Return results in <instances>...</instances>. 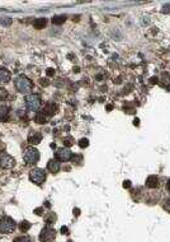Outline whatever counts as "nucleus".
I'll list each match as a JSON object with an SVG mask.
<instances>
[{
  "label": "nucleus",
  "instance_id": "f257e3e1",
  "mask_svg": "<svg viewBox=\"0 0 170 242\" xmlns=\"http://www.w3.org/2000/svg\"><path fill=\"white\" fill-rule=\"evenodd\" d=\"M15 88L18 92L21 93H29L33 88V83L31 82L29 78H27L26 75H19L15 79Z\"/></svg>",
  "mask_w": 170,
  "mask_h": 242
},
{
  "label": "nucleus",
  "instance_id": "f03ea898",
  "mask_svg": "<svg viewBox=\"0 0 170 242\" xmlns=\"http://www.w3.org/2000/svg\"><path fill=\"white\" fill-rule=\"evenodd\" d=\"M15 227H17L15 222L10 217H4L0 219V233H5V234L13 233Z\"/></svg>",
  "mask_w": 170,
  "mask_h": 242
},
{
  "label": "nucleus",
  "instance_id": "7ed1b4c3",
  "mask_svg": "<svg viewBox=\"0 0 170 242\" xmlns=\"http://www.w3.org/2000/svg\"><path fill=\"white\" fill-rule=\"evenodd\" d=\"M23 159L28 164H34L40 159V152L37 151L36 148H32V147L27 148V149H24V153H23Z\"/></svg>",
  "mask_w": 170,
  "mask_h": 242
},
{
  "label": "nucleus",
  "instance_id": "20e7f679",
  "mask_svg": "<svg viewBox=\"0 0 170 242\" xmlns=\"http://www.w3.org/2000/svg\"><path fill=\"white\" fill-rule=\"evenodd\" d=\"M26 105L31 111H38L41 107V97L38 95H29L26 98Z\"/></svg>",
  "mask_w": 170,
  "mask_h": 242
},
{
  "label": "nucleus",
  "instance_id": "39448f33",
  "mask_svg": "<svg viewBox=\"0 0 170 242\" xmlns=\"http://www.w3.org/2000/svg\"><path fill=\"white\" fill-rule=\"evenodd\" d=\"M29 178L33 183H37V185H41L45 182L46 180V173L41 170V168H34L29 172Z\"/></svg>",
  "mask_w": 170,
  "mask_h": 242
},
{
  "label": "nucleus",
  "instance_id": "423d86ee",
  "mask_svg": "<svg viewBox=\"0 0 170 242\" xmlns=\"http://www.w3.org/2000/svg\"><path fill=\"white\" fill-rule=\"evenodd\" d=\"M56 238V233H55V229L51 228L50 226L45 227L42 231H41V234H40V239L41 242H53Z\"/></svg>",
  "mask_w": 170,
  "mask_h": 242
},
{
  "label": "nucleus",
  "instance_id": "0eeeda50",
  "mask_svg": "<svg viewBox=\"0 0 170 242\" xmlns=\"http://www.w3.org/2000/svg\"><path fill=\"white\" fill-rule=\"evenodd\" d=\"M14 164H15V159L12 156H9L5 152L0 153V167H3V168H13Z\"/></svg>",
  "mask_w": 170,
  "mask_h": 242
},
{
  "label": "nucleus",
  "instance_id": "6e6552de",
  "mask_svg": "<svg viewBox=\"0 0 170 242\" xmlns=\"http://www.w3.org/2000/svg\"><path fill=\"white\" fill-rule=\"evenodd\" d=\"M55 157H56V159H59L61 162H67L72 157V153H71V151L67 149V148H59V149L56 151Z\"/></svg>",
  "mask_w": 170,
  "mask_h": 242
},
{
  "label": "nucleus",
  "instance_id": "1a4fd4ad",
  "mask_svg": "<svg viewBox=\"0 0 170 242\" xmlns=\"http://www.w3.org/2000/svg\"><path fill=\"white\" fill-rule=\"evenodd\" d=\"M57 108H59L57 105L53 103V102H50L43 107V114H46L48 116H52V115H55L56 112H57Z\"/></svg>",
  "mask_w": 170,
  "mask_h": 242
},
{
  "label": "nucleus",
  "instance_id": "9d476101",
  "mask_svg": "<svg viewBox=\"0 0 170 242\" xmlns=\"http://www.w3.org/2000/svg\"><path fill=\"white\" fill-rule=\"evenodd\" d=\"M10 80V71L5 68H0V84H5Z\"/></svg>",
  "mask_w": 170,
  "mask_h": 242
},
{
  "label": "nucleus",
  "instance_id": "9b49d317",
  "mask_svg": "<svg viewBox=\"0 0 170 242\" xmlns=\"http://www.w3.org/2000/svg\"><path fill=\"white\" fill-rule=\"evenodd\" d=\"M47 168H48V171H51L52 173H57L59 171H60V163L57 162V161H50L48 162V164H47Z\"/></svg>",
  "mask_w": 170,
  "mask_h": 242
},
{
  "label": "nucleus",
  "instance_id": "f8f14e48",
  "mask_svg": "<svg viewBox=\"0 0 170 242\" xmlns=\"http://www.w3.org/2000/svg\"><path fill=\"white\" fill-rule=\"evenodd\" d=\"M159 185V178L156 176H148L146 180V186L147 188H158Z\"/></svg>",
  "mask_w": 170,
  "mask_h": 242
},
{
  "label": "nucleus",
  "instance_id": "ddd939ff",
  "mask_svg": "<svg viewBox=\"0 0 170 242\" xmlns=\"http://www.w3.org/2000/svg\"><path fill=\"white\" fill-rule=\"evenodd\" d=\"M41 140H42V135L40 134V133H34V134H31L29 136H28V142L31 143V144H40L41 143Z\"/></svg>",
  "mask_w": 170,
  "mask_h": 242
},
{
  "label": "nucleus",
  "instance_id": "4468645a",
  "mask_svg": "<svg viewBox=\"0 0 170 242\" xmlns=\"http://www.w3.org/2000/svg\"><path fill=\"white\" fill-rule=\"evenodd\" d=\"M46 23H47L46 18H38V19H36V21L33 22V27L37 28V29H42V28H45Z\"/></svg>",
  "mask_w": 170,
  "mask_h": 242
},
{
  "label": "nucleus",
  "instance_id": "2eb2a0df",
  "mask_svg": "<svg viewBox=\"0 0 170 242\" xmlns=\"http://www.w3.org/2000/svg\"><path fill=\"white\" fill-rule=\"evenodd\" d=\"M9 116V108L7 106H0V120H7Z\"/></svg>",
  "mask_w": 170,
  "mask_h": 242
},
{
  "label": "nucleus",
  "instance_id": "dca6fc26",
  "mask_svg": "<svg viewBox=\"0 0 170 242\" xmlns=\"http://www.w3.org/2000/svg\"><path fill=\"white\" fill-rule=\"evenodd\" d=\"M65 21H66V17L65 15H55L52 18V23L53 24H62Z\"/></svg>",
  "mask_w": 170,
  "mask_h": 242
},
{
  "label": "nucleus",
  "instance_id": "f3484780",
  "mask_svg": "<svg viewBox=\"0 0 170 242\" xmlns=\"http://www.w3.org/2000/svg\"><path fill=\"white\" fill-rule=\"evenodd\" d=\"M34 121L37 124H45L47 120H46V116H45L43 112H38V114L36 115V117H34Z\"/></svg>",
  "mask_w": 170,
  "mask_h": 242
},
{
  "label": "nucleus",
  "instance_id": "a211bd4d",
  "mask_svg": "<svg viewBox=\"0 0 170 242\" xmlns=\"http://www.w3.org/2000/svg\"><path fill=\"white\" fill-rule=\"evenodd\" d=\"M14 242H32V239L28 236H19L14 239Z\"/></svg>",
  "mask_w": 170,
  "mask_h": 242
},
{
  "label": "nucleus",
  "instance_id": "6ab92c4d",
  "mask_svg": "<svg viewBox=\"0 0 170 242\" xmlns=\"http://www.w3.org/2000/svg\"><path fill=\"white\" fill-rule=\"evenodd\" d=\"M19 228H21V231H22V232H27V231L31 228V224H29L28 222H26V220H24V222H22V223H21Z\"/></svg>",
  "mask_w": 170,
  "mask_h": 242
},
{
  "label": "nucleus",
  "instance_id": "aec40b11",
  "mask_svg": "<svg viewBox=\"0 0 170 242\" xmlns=\"http://www.w3.org/2000/svg\"><path fill=\"white\" fill-rule=\"evenodd\" d=\"M72 144H74V139H72L71 136H67V138H65V139H64V145H65V148L71 147Z\"/></svg>",
  "mask_w": 170,
  "mask_h": 242
},
{
  "label": "nucleus",
  "instance_id": "412c9836",
  "mask_svg": "<svg viewBox=\"0 0 170 242\" xmlns=\"http://www.w3.org/2000/svg\"><path fill=\"white\" fill-rule=\"evenodd\" d=\"M56 220V214L55 213H50L48 217H46V222L48 223V224H51V223H53Z\"/></svg>",
  "mask_w": 170,
  "mask_h": 242
},
{
  "label": "nucleus",
  "instance_id": "4be33fe9",
  "mask_svg": "<svg viewBox=\"0 0 170 242\" xmlns=\"http://www.w3.org/2000/svg\"><path fill=\"white\" fill-rule=\"evenodd\" d=\"M8 97V90L4 88H0V101H3Z\"/></svg>",
  "mask_w": 170,
  "mask_h": 242
},
{
  "label": "nucleus",
  "instance_id": "5701e85b",
  "mask_svg": "<svg viewBox=\"0 0 170 242\" xmlns=\"http://www.w3.org/2000/svg\"><path fill=\"white\" fill-rule=\"evenodd\" d=\"M88 145H89V140L86 138H83V139L79 140V147L80 148H86Z\"/></svg>",
  "mask_w": 170,
  "mask_h": 242
},
{
  "label": "nucleus",
  "instance_id": "b1692460",
  "mask_svg": "<svg viewBox=\"0 0 170 242\" xmlns=\"http://www.w3.org/2000/svg\"><path fill=\"white\" fill-rule=\"evenodd\" d=\"M0 23H2L3 26H10V24H12V18H9V17L3 18V19L0 21Z\"/></svg>",
  "mask_w": 170,
  "mask_h": 242
},
{
  "label": "nucleus",
  "instance_id": "393cba45",
  "mask_svg": "<svg viewBox=\"0 0 170 242\" xmlns=\"http://www.w3.org/2000/svg\"><path fill=\"white\" fill-rule=\"evenodd\" d=\"M161 13L165 14V13H170V4H165L161 9Z\"/></svg>",
  "mask_w": 170,
  "mask_h": 242
},
{
  "label": "nucleus",
  "instance_id": "a878e982",
  "mask_svg": "<svg viewBox=\"0 0 170 242\" xmlns=\"http://www.w3.org/2000/svg\"><path fill=\"white\" fill-rule=\"evenodd\" d=\"M166 203L164 204V208L165 209H168V210H170V199H168V200H165Z\"/></svg>",
  "mask_w": 170,
  "mask_h": 242
},
{
  "label": "nucleus",
  "instance_id": "bb28decb",
  "mask_svg": "<svg viewBox=\"0 0 170 242\" xmlns=\"http://www.w3.org/2000/svg\"><path fill=\"white\" fill-rule=\"evenodd\" d=\"M123 188H124V189L131 188V181H128V180H127V181H124V182H123Z\"/></svg>",
  "mask_w": 170,
  "mask_h": 242
},
{
  "label": "nucleus",
  "instance_id": "cd10ccee",
  "mask_svg": "<svg viewBox=\"0 0 170 242\" xmlns=\"http://www.w3.org/2000/svg\"><path fill=\"white\" fill-rule=\"evenodd\" d=\"M61 233L62 234H69V228L67 227H61Z\"/></svg>",
  "mask_w": 170,
  "mask_h": 242
},
{
  "label": "nucleus",
  "instance_id": "c85d7f7f",
  "mask_svg": "<svg viewBox=\"0 0 170 242\" xmlns=\"http://www.w3.org/2000/svg\"><path fill=\"white\" fill-rule=\"evenodd\" d=\"M34 212H36V214H38V215H41V214H42V208H38V209H36Z\"/></svg>",
  "mask_w": 170,
  "mask_h": 242
},
{
  "label": "nucleus",
  "instance_id": "c756f323",
  "mask_svg": "<svg viewBox=\"0 0 170 242\" xmlns=\"http://www.w3.org/2000/svg\"><path fill=\"white\" fill-rule=\"evenodd\" d=\"M166 189H168V191L170 193V178H169V181L166 182Z\"/></svg>",
  "mask_w": 170,
  "mask_h": 242
},
{
  "label": "nucleus",
  "instance_id": "7c9ffc66",
  "mask_svg": "<svg viewBox=\"0 0 170 242\" xmlns=\"http://www.w3.org/2000/svg\"><path fill=\"white\" fill-rule=\"evenodd\" d=\"M74 214L79 215V214H80V210H79V209H74Z\"/></svg>",
  "mask_w": 170,
  "mask_h": 242
},
{
  "label": "nucleus",
  "instance_id": "2f4dec72",
  "mask_svg": "<svg viewBox=\"0 0 170 242\" xmlns=\"http://www.w3.org/2000/svg\"><path fill=\"white\" fill-rule=\"evenodd\" d=\"M41 84L42 85H47L48 84V80H41Z\"/></svg>",
  "mask_w": 170,
  "mask_h": 242
},
{
  "label": "nucleus",
  "instance_id": "473e14b6",
  "mask_svg": "<svg viewBox=\"0 0 170 242\" xmlns=\"http://www.w3.org/2000/svg\"><path fill=\"white\" fill-rule=\"evenodd\" d=\"M134 124H135V125H140V121H138V119H135Z\"/></svg>",
  "mask_w": 170,
  "mask_h": 242
},
{
  "label": "nucleus",
  "instance_id": "72a5a7b5",
  "mask_svg": "<svg viewBox=\"0 0 170 242\" xmlns=\"http://www.w3.org/2000/svg\"><path fill=\"white\" fill-rule=\"evenodd\" d=\"M47 74H48V75H52V74H53V70H48Z\"/></svg>",
  "mask_w": 170,
  "mask_h": 242
}]
</instances>
